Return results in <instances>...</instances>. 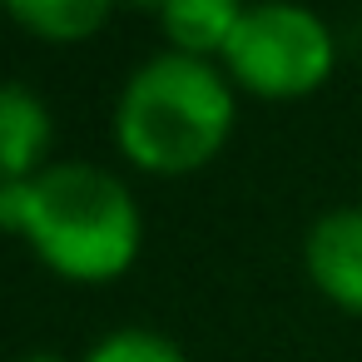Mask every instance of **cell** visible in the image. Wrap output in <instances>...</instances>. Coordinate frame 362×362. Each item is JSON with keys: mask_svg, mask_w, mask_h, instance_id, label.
Instances as JSON below:
<instances>
[{"mask_svg": "<svg viewBox=\"0 0 362 362\" xmlns=\"http://www.w3.org/2000/svg\"><path fill=\"white\" fill-rule=\"evenodd\" d=\"M233 129L228 80L194 55H154L119 95L115 134L119 149L149 174H189L209 164Z\"/></svg>", "mask_w": 362, "mask_h": 362, "instance_id": "7a4b0ae2", "label": "cell"}, {"mask_svg": "<svg viewBox=\"0 0 362 362\" xmlns=\"http://www.w3.org/2000/svg\"><path fill=\"white\" fill-rule=\"evenodd\" d=\"M11 21L40 40H85L110 21V6L100 0H16Z\"/></svg>", "mask_w": 362, "mask_h": 362, "instance_id": "52a82bcc", "label": "cell"}, {"mask_svg": "<svg viewBox=\"0 0 362 362\" xmlns=\"http://www.w3.org/2000/svg\"><path fill=\"white\" fill-rule=\"evenodd\" d=\"M238 16H243V6H233V0H174V6L159 11L179 55H194V60H204L209 50H223Z\"/></svg>", "mask_w": 362, "mask_h": 362, "instance_id": "8992f818", "label": "cell"}, {"mask_svg": "<svg viewBox=\"0 0 362 362\" xmlns=\"http://www.w3.org/2000/svg\"><path fill=\"white\" fill-rule=\"evenodd\" d=\"M21 362H60L55 352H30V357H21Z\"/></svg>", "mask_w": 362, "mask_h": 362, "instance_id": "9c48e42d", "label": "cell"}, {"mask_svg": "<svg viewBox=\"0 0 362 362\" xmlns=\"http://www.w3.org/2000/svg\"><path fill=\"white\" fill-rule=\"evenodd\" d=\"M0 228L75 283H110L139 253V204L100 164H50L30 184L0 189Z\"/></svg>", "mask_w": 362, "mask_h": 362, "instance_id": "6da1fadb", "label": "cell"}, {"mask_svg": "<svg viewBox=\"0 0 362 362\" xmlns=\"http://www.w3.org/2000/svg\"><path fill=\"white\" fill-rule=\"evenodd\" d=\"M308 278L347 313L362 317V209H332L308 233Z\"/></svg>", "mask_w": 362, "mask_h": 362, "instance_id": "277c9868", "label": "cell"}, {"mask_svg": "<svg viewBox=\"0 0 362 362\" xmlns=\"http://www.w3.org/2000/svg\"><path fill=\"white\" fill-rule=\"evenodd\" d=\"M332 30L303 6H248L223 45L228 75L268 100L313 95L332 75Z\"/></svg>", "mask_w": 362, "mask_h": 362, "instance_id": "3957f363", "label": "cell"}, {"mask_svg": "<svg viewBox=\"0 0 362 362\" xmlns=\"http://www.w3.org/2000/svg\"><path fill=\"white\" fill-rule=\"evenodd\" d=\"M85 362H189L179 342H169L164 332H149V327H119L110 337H100Z\"/></svg>", "mask_w": 362, "mask_h": 362, "instance_id": "ba28073f", "label": "cell"}, {"mask_svg": "<svg viewBox=\"0 0 362 362\" xmlns=\"http://www.w3.org/2000/svg\"><path fill=\"white\" fill-rule=\"evenodd\" d=\"M50 110L25 85H0V189L30 184L50 149Z\"/></svg>", "mask_w": 362, "mask_h": 362, "instance_id": "5b68a950", "label": "cell"}]
</instances>
